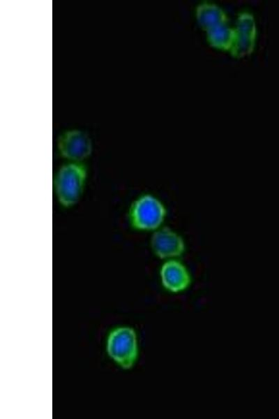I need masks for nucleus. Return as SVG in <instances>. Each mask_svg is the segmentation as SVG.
Listing matches in <instances>:
<instances>
[{"instance_id": "1", "label": "nucleus", "mask_w": 279, "mask_h": 419, "mask_svg": "<svg viewBox=\"0 0 279 419\" xmlns=\"http://www.w3.org/2000/svg\"><path fill=\"white\" fill-rule=\"evenodd\" d=\"M87 177L86 167L80 162L62 166L54 180V189L59 203L65 207L73 206L79 200Z\"/></svg>"}, {"instance_id": "2", "label": "nucleus", "mask_w": 279, "mask_h": 419, "mask_svg": "<svg viewBox=\"0 0 279 419\" xmlns=\"http://www.w3.org/2000/svg\"><path fill=\"white\" fill-rule=\"evenodd\" d=\"M167 209L157 197L151 194L139 196L131 205L128 217L131 226L138 230H156L163 224Z\"/></svg>"}, {"instance_id": "3", "label": "nucleus", "mask_w": 279, "mask_h": 419, "mask_svg": "<svg viewBox=\"0 0 279 419\" xmlns=\"http://www.w3.org/2000/svg\"><path fill=\"white\" fill-rule=\"evenodd\" d=\"M109 356L123 369L131 368L138 355V345L135 330L130 327L112 330L107 340Z\"/></svg>"}, {"instance_id": "4", "label": "nucleus", "mask_w": 279, "mask_h": 419, "mask_svg": "<svg viewBox=\"0 0 279 419\" xmlns=\"http://www.w3.org/2000/svg\"><path fill=\"white\" fill-rule=\"evenodd\" d=\"M154 254L161 259H173L181 256L186 249L183 237L169 227H160L151 238Z\"/></svg>"}, {"instance_id": "5", "label": "nucleus", "mask_w": 279, "mask_h": 419, "mask_svg": "<svg viewBox=\"0 0 279 419\" xmlns=\"http://www.w3.org/2000/svg\"><path fill=\"white\" fill-rule=\"evenodd\" d=\"M235 41L231 54L235 58L250 55L254 50L256 40V24L253 16L248 13H240L236 20Z\"/></svg>"}, {"instance_id": "6", "label": "nucleus", "mask_w": 279, "mask_h": 419, "mask_svg": "<svg viewBox=\"0 0 279 419\" xmlns=\"http://www.w3.org/2000/svg\"><path fill=\"white\" fill-rule=\"evenodd\" d=\"M58 149L64 158L80 162L91 153L92 145L88 135L79 130L68 131L58 139Z\"/></svg>"}, {"instance_id": "7", "label": "nucleus", "mask_w": 279, "mask_h": 419, "mask_svg": "<svg viewBox=\"0 0 279 419\" xmlns=\"http://www.w3.org/2000/svg\"><path fill=\"white\" fill-rule=\"evenodd\" d=\"M160 277L163 286L172 293L182 292L191 283V276L186 267L174 259H169L163 264Z\"/></svg>"}, {"instance_id": "8", "label": "nucleus", "mask_w": 279, "mask_h": 419, "mask_svg": "<svg viewBox=\"0 0 279 419\" xmlns=\"http://www.w3.org/2000/svg\"><path fill=\"white\" fill-rule=\"evenodd\" d=\"M196 18L199 25L205 31L224 24L228 18L222 8L213 3H203L196 9Z\"/></svg>"}, {"instance_id": "9", "label": "nucleus", "mask_w": 279, "mask_h": 419, "mask_svg": "<svg viewBox=\"0 0 279 419\" xmlns=\"http://www.w3.org/2000/svg\"><path fill=\"white\" fill-rule=\"evenodd\" d=\"M209 44L218 50L229 51L235 41V29L227 24L214 27L206 31Z\"/></svg>"}]
</instances>
